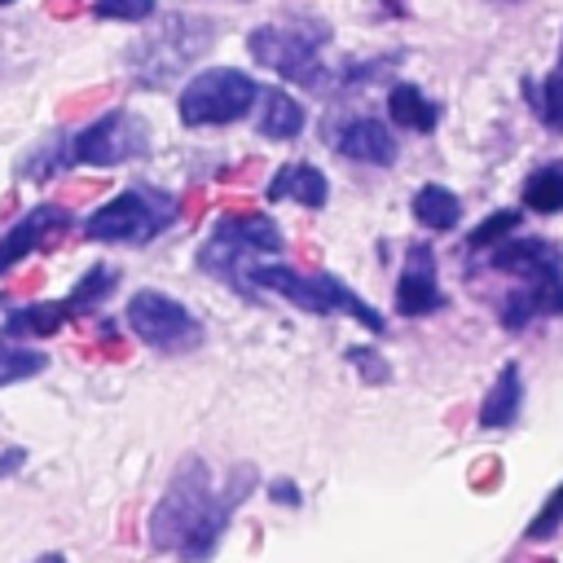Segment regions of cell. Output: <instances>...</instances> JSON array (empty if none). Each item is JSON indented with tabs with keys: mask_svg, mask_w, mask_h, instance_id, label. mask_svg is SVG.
Masks as SVG:
<instances>
[{
	"mask_svg": "<svg viewBox=\"0 0 563 563\" xmlns=\"http://www.w3.org/2000/svg\"><path fill=\"white\" fill-rule=\"evenodd\" d=\"M493 268L515 273V277H523V282H537V277H545V273H563V260H559V251H554L550 242L528 238V242H501V246L493 251Z\"/></svg>",
	"mask_w": 563,
	"mask_h": 563,
	"instance_id": "obj_11",
	"label": "cell"
},
{
	"mask_svg": "<svg viewBox=\"0 0 563 563\" xmlns=\"http://www.w3.org/2000/svg\"><path fill=\"white\" fill-rule=\"evenodd\" d=\"M497 4H515V0H497Z\"/></svg>",
	"mask_w": 563,
	"mask_h": 563,
	"instance_id": "obj_31",
	"label": "cell"
},
{
	"mask_svg": "<svg viewBox=\"0 0 563 563\" xmlns=\"http://www.w3.org/2000/svg\"><path fill=\"white\" fill-rule=\"evenodd\" d=\"M273 501H299V493H295V484H273Z\"/></svg>",
	"mask_w": 563,
	"mask_h": 563,
	"instance_id": "obj_28",
	"label": "cell"
},
{
	"mask_svg": "<svg viewBox=\"0 0 563 563\" xmlns=\"http://www.w3.org/2000/svg\"><path fill=\"white\" fill-rule=\"evenodd\" d=\"M251 282L255 286H264V290H273V295H286L290 303H299V308H308V312H347L352 321H361L365 330H383V317L361 299V295H352L339 277H330V273H312V277H303V273H295V268H286V264H251Z\"/></svg>",
	"mask_w": 563,
	"mask_h": 563,
	"instance_id": "obj_2",
	"label": "cell"
},
{
	"mask_svg": "<svg viewBox=\"0 0 563 563\" xmlns=\"http://www.w3.org/2000/svg\"><path fill=\"white\" fill-rule=\"evenodd\" d=\"M0 4H13V0H0Z\"/></svg>",
	"mask_w": 563,
	"mask_h": 563,
	"instance_id": "obj_32",
	"label": "cell"
},
{
	"mask_svg": "<svg viewBox=\"0 0 563 563\" xmlns=\"http://www.w3.org/2000/svg\"><path fill=\"white\" fill-rule=\"evenodd\" d=\"M66 312H70L66 303H31V308H18L4 321V330L9 334H53V330H62Z\"/></svg>",
	"mask_w": 563,
	"mask_h": 563,
	"instance_id": "obj_19",
	"label": "cell"
},
{
	"mask_svg": "<svg viewBox=\"0 0 563 563\" xmlns=\"http://www.w3.org/2000/svg\"><path fill=\"white\" fill-rule=\"evenodd\" d=\"M282 246H286V238L268 216H224L211 229V238L202 242V264L216 273H238L246 255H255V251L273 255Z\"/></svg>",
	"mask_w": 563,
	"mask_h": 563,
	"instance_id": "obj_5",
	"label": "cell"
},
{
	"mask_svg": "<svg viewBox=\"0 0 563 563\" xmlns=\"http://www.w3.org/2000/svg\"><path fill=\"white\" fill-rule=\"evenodd\" d=\"M110 290H114V268L97 264V268H88V273L79 277V286L70 290L66 308H70V312H79V308H92V303H97V299H106Z\"/></svg>",
	"mask_w": 563,
	"mask_h": 563,
	"instance_id": "obj_22",
	"label": "cell"
},
{
	"mask_svg": "<svg viewBox=\"0 0 563 563\" xmlns=\"http://www.w3.org/2000/svg\"><path fill=\"white\" fill-rule=\"evenodd\" d=\"M70 224V211L62 207H31L4 238H0V273H9L18 260H26L31 251H40L53 233H62Z\"/></svg>",
	"mask_w": 563,
	"mask_h": 563,
	"instance_id": "obj_9",
	"label": "cell"
},
{
	"mask_svg": "<svg viewBox=\"0 0 563 563\" xmlns=\"http://www.w3.org/2000/svg\"><path fill=\"white\" fill-rule=\"evenodd\" d=\"M559 70H563V44H559Z\"/></svg>",
	"mask_w": 563,
	"mask_h": 563,
	"instance_id": "obj_30",
	"label": "cell"
},
{
	"mask_svg": "<svg viewBox=\"0 0 563 563\" xmlns=\"http://www.w3.org/2000/svg\"><path fill=\"white\" fill-rule=\"evenodd\" d=\"M532 106H537V119L554 132H563V70H550L537 92H532Z\"/></svg>",
	"mask_w": 563,
	"mask_h": 563,
	"instance_id": "obj_20",
	"label": "cell"
},
{
	"mask_svg": "<svg viewBox=\"0 0 563 563\" xmlns=\"http://www.w3.org/2000/svg\"><path fill=\"white\" fill-rule=\"evenodd\" d=\"M387 114H391L400 128H409V132H431L435 119H440V110H435L413 84H396V88H391V97H387Z\"/></svg>",
	"mask_w": 563,
	"mask_h": 563,
	"instance_id": "obj_16",
	"label": "cell"
},
{
	"mask_svg": "<svg viewBox=\"0 0 563 563\" xmlns=\"http://www.w3.org/2000/svg\"><path fill=\"white\" fill-rule=\"evenodd\" d=\"M260 132L273 136V141H295L303 132V106L295 97H286L282 88L264 92V106H260Z\"/></svg>",
	"mask_w": 563,
	"mask_h": 563,
	"instance_id": "obj_14",
	"label": "cell"
},
{
	"mask_svg": "<svg viewBox=\"0 0 563 563\" xmlns=\"http://www.w3.org/2000/svg\"><path fill=\"white\" fill-rule=\"evenodd\" d=\"M268 198L273 202H299V207H325V198H330V185H325V176L312 167V163H286V167H277L273 172V180H268Z\"/></svg>",
	"mask_w": 563,
	"mask_h": 563,
	"instance_id": "obj_13",
	"label": "cell"
},
{
	"mask_svg": "<svg viewBox=\"0 0 563 563\" xmlns=\"http://www.w3.org/2000/svg\"><path fill=\"white\" fill-rule=\"evenodd\" d=\"M22 466V449H4L0 453V475H9V471H18Z\"/></svg>",
	"mask_w": 563,
	"mask_h": 563,
	"instance_id": "obj_27",
	"label": "cell"
},
{
	"mask_svg": "<svg viewBox=\"0 0 563 563\" xmlns=\"http://www.w3.org/2000/svg\"><path fill=\"white\" fill-rule=\"evenodd\" d=\"M347 361H356L369 378H387V365H378V361L369 356V347H347Z\"/></svg>",
	"mask_w": 563,
	"mask_h": 563,
	"instance_id": "obj_26",
	"label": "cell"
},
{
	"mask_svg": "<svg viewBox=\"0 0 563 563\" xmlns=\"http://www.w3.org/2000/svg\"><path fill=\"white\" fill-rule=\"evenodd\" d=\"M233 493H216L202 462H185V471L172 479L167 497L150 515V541L158 550H180L189 559H202L229 519Z\"/></svg>",
	"mask_w": 563,
	"mask_h": 563,
	"instance_id": "obj_1",
	"label": "cell"
},
{
	"mask_svg": "<svg viewBox=\"0 0 563 563\" xmlns=\"http://www.w3.org/2000/svg\"><path fill=\"white\" fill-rule=\"evenodd\" d=\"M519 396H523V387H519V369L506 365V369L497 374L493 391H488L484 405H479V422H484V427H506V422L519 413Z\"/></svg>",
	"mask_w": 563,
	"mask_h": 563,
	"instance_id": "obj_17",
	"label": "cell"
},
{
	"mask_svg": "<svg viewBox=\"0 0 563 563\" xmlns=\"http://www.w3.org/2000/svg\"><path fill=\"white\" fill-rule=\"evenodd\" d=\"M523 207H528V211H541V216L563 211V158L537 167V172L523 180Z\"/></svg>",
	"mask_w": 563,
	"mask_h": 563,
	"instance_id": "obj_18",
	"label": "cell"
},
{
	"mask_svg": "<svg viewBox=\"0 0 563 563\" xmlns=\"http://www.w3.org/2000/svg\"><path fill=\"white\" fill-rule=\"evenodd\" d=\"M559 523H563V484H559V488L550 493V501L537 510V519L528 523V537H532V541H541V537H550Z\"/></svg>",
	"mask_w": 563,
	"mask_h": 563,
	"instance_id": "obj_25",
	"label": "cell"
},
{
	"mask_svg": "<svg viewBox=\"0 0 563 563\" xmlns=\"http://www.w3.org/2000/svg\"><path fill=\"white\" fill-rule=\"evenodd\" d=\"M128 325L141 343H150L158 352H189L202 343L198 317L163 290H136L128 299Z\"/></svg>",
	"mask_w": 563,
	"mask_h": 563,
	"instance_id": "obj_4",
	"label": "cell"
},
{
	"mask_svg": "<svg viewBox=\"0 0 563 563\" xmlns=\"http://www.w3.org/2000/svg\"><path fill=\"white\" fill-rule=\"evenodd\" d=\"M167 220H172L167 202H154V198L141 194V189H123V194H114L106 207H97L84 229H88V238H97V242H150Z\"/></svg>",
	"mask_w": 563,
	"mask_h": 563,
	"instance_id": "obj_6",
	"label": "cell"
},
{
	"mask_svg": "<svg viewBox=\"0 0 563 563\" xmlns=\"http://www.w3.org/2000/svg\"><path fill=\"white\" fill-rule=\"evenodd\" d=\"M97 18H114V22H141L154 13V0H97L92 4Z\"/></svg>",
	"mask_w": 563,
	"mask_h": 563,
	"instance_id": "obj_24",
	"label": "cell"
},
{
	"mask_svg": "<svg viewBox=\"0 0 563 563\" xmlns=\"http://www.w3.org/2000/svg\"><path fill=\"white\" fill-rule=\"evenodd\" d=\"M519 229V211H493L488 220H479L471 229V246L484 251V246H501V238H510Z\"/></svg>",
	"mask_w": 563,
	"mask_h": 563,
	"instance_id": "obj_23",
	"label": "cell"
},
{
	"mask_svg": "<svg viewBox=\"0 0 563 563\" xmlns=\"http://www.w3.org/2000/svg\"><path fill=\"white\" fill-rule=\"evenodd\" d=\"M396 308L405 317H422L440 308V286H435V255L427 246H409L405 273L396 282Z\"/></svg>",
	"mask_w": 563,
	"mask_h": 563,
	"instance_id": "obj_10",
	"label": "cell"
},
{
	"mask_svg": "<svg viewBox=\"0 0 563 563\" xmlns=\"http://www.w3.org/2000/svg\"><path fill=\"white\" fill-rule=\"evenodd\" d=\"M413 216H418V224H427V229H435V233H449V229H457V220H462V202H457V194L444 189V185H422V189L413 194Z\"/></svg>",
	"mask_w": 563,
	"mask_h": 563,
	"instance_id": "obj_15",
	"label": "cell"
},
{
	"mask_svg": "<svg viewBox=\"0 0 563 563\" xmlns=\"http://www.w3.org/2000/svg\"><path fill=\"white\" fill-rule=\"evenodd\" d=\"M35 563H66L62 554H44V559H35Z\"/></svg>",
	"mask_w": 563,
	"mask_h": 563,
	"instance_id": "obj_29",
	"label": "cell"
},
{
	"mask_svg": "<svg viewBox=\"0 0 563 563\" xmlns=\"http://www.w3.org/2000/svg\"><path fill=\"white\" fill-rule=\"evenodd\" d=\"M260 97L255 79L246 70H233V66H216V70H198L185 88H180V119L189 128H220V123H233L251 110V101Z\"/></svg>",
	"mask_w": 563,
	"mask_h": 563,
	"instance_id": "obj_3",
	"label": "cell"
},
{
	"mask_svg": "<svg viewBox=\"0 0 563 563\" xmlns=\"http://www.w3.org/2000/svg\"><path fill=\"white\" fill-rule=\"evenodd\" d=\"M339 154L356 158V163H374V167H387L396 158V136L387 132V123L378 119H352L343 132H339Z\"/></svg>",
	"mask_w": 563,
	"mask_h": 563,
	"instance_id": "obj_12",
	"label": "cell"
},
{
	"mask_svg": "<svg viewBox=\"0 0 563 563\" xmlns=\"http://www.w3.org/2000/svg\"><path fill=\"white\" fill-rule=\"evenodd\" d=\"M145 123L136 119V114H128V110H110L106 119H97V123H88L79 136H75V145L66 150V158L70 163H88V167H114V163H128V158H136L141 150H145Z\"/></svg>",
	"mask_w": 563,
	"mask_h": 563,
	"instance_id": "obj_7",
	"label": "cell"
},
{
	"mask_svg": "<svg viewBox=\"0 0 563 563\" xmlns=\"http://www.w3.org/2000/svg\"><path fill=\"white\" fill-rule=\"evenodd\" d=\"M246 48L260 66H268L282 79H312L317 70V48L321 35L312 31H290V26H255L246 35Z\"/></svg>",
	"mask_w": 563,
	"mask_h": 563,
	"instance_id": "obj_8",
	"label": "cell"
},
{
	"mask_svg": "<svg viewBox=\"0 0 563 563\" xmlns=\"http://www.w3.org/2000/svg\"><path fill=\"white\" fill-rule=\"evenodd\" d=\"M44 365H48L44 352H31V347H0V387L22 383V378H35Z\"/></svg>",
	"mask_w": 563,
	"mask_h": 563,
	"instance_id": "obj_21",
	"label": "cell"
}]
</instances>
